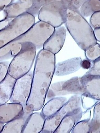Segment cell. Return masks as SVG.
Segmentation results:
<instances>
[{
  "label": "cell",
  "mask_w": 100,
  "mask_h": 133,
  "mask_svg": "<svg viewBox=\"0 0 100 133\" xmlns=\"http://www.w3.org/2000/svg\"><path fill=\"white\" fill-rule=\"evenodd\" d=\"M55 65V55L43 49L39 51L33 72L31 93L26 106L28 110L38 111L43 108L54 74Z\"/></svg>",
  "instance_id": "obj_1"
},
{
  "label": "cell",
  "mask_w": 100,
  "mask_h": 133,
  "mask_svg": "<svg viewBox=\"0 0 100 133\" xmlns=\"http://www.w3.org/2000/svg\"><path fill=\"white\" fill-rule=\"evenodd\" d=\"M68 31L81 49L85 51L97 43L93 30L78 10L69 5L65 23Z\"/></svg>",
  "instance_id": "obj_2"
},
{
  "label": "cell",
  "mask_w": 100,
  "mask_h": 133,
  "mask_svg": "<svg viewBox=\"0 0 100 133\" xmlns=\"http://www.w3.org/2000/svg\"><path fill=\"white\" fill-rule=\"evenodd\" d=\"M21 44V50L14 57L8 72V74L17 80L30 72L35 60L37 49L31 43L26 42Z\"/></svg>",
  "instance_id": "obj_3"
},
{
  "label": "cell",
  "mask_w": 100,
  "mask_h": 133,
  "mask_svg": "<svg viewBox=\"0 0 100 133\" xmlns=\"http://www.w3.org/2000/svg\"><path fill=\"white\" fill-rule=\"evenodd\" d=\"M35 24V17L27 13L14 18L6 27L1 30V48L26 33Z\"/></svg>",
  "instance_id": "obj_4"
},
{
  "label": "cell",
  "mask_w": 100,
  "mask_h": 133,
  "mask_svg": "<svg viewBox=\"0 0 100 133\" xmlns=\"http://www.w3.org/2000/svg\"><path fill=\"white\" fill-rule=\"evenodd\" d=\"M68 4V1H52L42 8L38 18L54 28L61 27L66 21Z\"/></svg>",
  "instance_id": "obj_5"
},
{
  "label": "cell",
  "mask_w": 100,
  "mask_h": 133,
  "mask_svg": "<svg viewBox=\"0 0 100 133\" xmlns=\"http://www.w3.org/2000/svg\"><path fill=\"white\" fill-rule=\"evenodd\" d=\"M55 28L48 24L39 21L36 22L26 33L13 41L21 44L31 43L38 49L43 47L46 41L54 32Z\"/></svg>",
  "instance_id": "obj_6"
},
{
  "label": "cell",
  "mask_w": 100,
  "mask_h": 133,
  "mask_svg": "<svg viewBox=\"0 0 100 133\" xmlns=\"http://www.w3.org/2000/svg\"><path fill=\"white\" fill-rule=\"evenodd\" d=\"M81 96L78 95L72 96L60 110L52 116L45 119L42 133L55 132L61 120L67 115L81 107Z\"/></svg>",
  "instance_id": "obj_7"
},
{
  "label": "cell",
  "mask_w": 100,
  "mask_h": 133,
  "mask_svg": "<svg viewBox=\"0 0 100 133\" xmlns=\"http://www.w3.org/2000/svg\"><path fill=\"white\" fill-rule=\"evenodd\" d=\"M85 89L80 81V77H75L67 81L57 82L51 84L47 95L48 100L58 96L74 94L81 95Z\"/></svg>",
  "instance_id": "obj_8"
},
{
  "label": "cell",
  "mask_w": 100,
  "mask_h": 133,
  "mask_svg": "<svg viewBox=\"0 0 100 133\" xmlns=\"http://www.w3.org/2000/svg\"><path fill=\"white\" fill-rule=\"evenodd\" d=\"M33 72L29 73L17 80L12 96L11 103H17L26 107L31 93Z\"/></svg>",
  "instance_id": "obj_9"
},
{
  "label": "cell",
  "mask_w": 100,
  "mask_h": 133,
  "mask_svg": "<svg viewBox=\"0 0 100 133\" xmlns=\"http://www.w3.org/2000/svg\"><path fill=\"white\" fill-rule=\"evenodd\" d=\"M66 30L64 26L55 28L52 34L43 46V49L55 55L61 50L64 44Z\"/></svg>",
  "instance_id": "obj_10"
},
{
  "label": "cell",
  "mask_w": 100,
  "mask_h": 133,
  "mask_svg": "<svg viewBox=\"0 0 100 133\" xmlns=\"http://www.w3.org/2000/svg\"><path fill=\"white\" fill-rule=\"evenodd\" d=\"M33 112L27 110L26 106L23 107V111L20 116L5 124L1 133H22L28 118Z\"/></svg>",
  "instance_id": "obj_11"
},
{
  "label": "cell",
  "mask_w": 100,
  "mask_h": 133,
  "mask_svg": "<svg viewBox=\"0 0 100 133\" xmlns=\"http://www.w3.org/2000/svg\"><path fill=\"white\" fill-rule=\"evenodd\" d=\"M33 3V1L21 0L12 3L2 11L3 17L1 21L7 18L14 19L24 13H27L32 5Z\"/></svg>",
  "instance_id": "obj_12"
},
{
  "label": "cell",
  "mask_w": 100,
  "mask_h": 133,
  "mask_svg": "<svg viewBox=\"0 0 100 133\" xmlns=\"http://www.w3.org/2000/svg\"><path fill=\"white\" fill-rule=\"evenodd\" d=\"M81 107L66 116L61 120L55 133H69L72 131L76 124L83 116Z\"/></svg>",
  "instance_id": "obj_13"
},
{
  "label": "cell",
  "mask_w": 100,
  "mask_h": 133,
  "mask_svg": "<svg viewBox=\"0 0 100 133\" xmlns=\"http://www.w3.org/2000/svg\"><path fill=\"white\" fill-rule=\"evenodd\" d=\"M81 57H74L58 63L55 65L54 75L63 76L75 72L81 68Z\"/></svg>",
  "instance_id": "obj_14"
},
{
  "label": "cell",
  "mask_w": 100,
  "mask_h": 133,
  "mask_svg": "<svg viewBox=\"0 0 100 133\" xmlns=\"http://www.w3.org/2000/svg\"><path fill=\"white\" fill-rule=\"evenodd\" d=\"M23 110L21 105L17 103L4 104L0 107V122L7 123L20 116Z\"/></svg>",
  "instance_id": "obj_15"
},
{
  "label": "cell",
  "mask_w": 100,
  "mask_h": 133,
  "mask_svg": "<svg viewBox=\"0 0 100 133\" xmlns=\"http://www.w3.org/2000/svg\"><path fill=\"white\" fill-rule=\"evenodd\" d=\"M45 119L42 112L33 113L28 118L22 133H40L44 128Z\"/></svg>",
  "instance_id": "obj_16"
},
{
  "label": "cell",
  "mask_w": 100,
  "mask_h": 133,
  "mask_svg": "<svg viewBox=\"0 0 100 133\" xmlns=\"http://www.w3.org/2000/svg\"><path fill=\"white\" fill-rule=\"evenodd\" d=\"M17 79L8 74L0 83V104L3 105L10 100Z\"/></svg>",
  "instance_id": "obj_17"
},
{
  "label": "cell",
  "mask_w": 100,
  "mask_h": 133,
  "mask_svg": "<svg viewBox=\"0 0 100 133\" xmlns=\"http://www.w3.org/2000/svg\"><path fill=\"white\" fill-rule=\"evenodd\" d=\"M67 101L64 97L52 98L43 107L42 112L46 119L50 118L58 112Z\"/></svg>",
  "instance_id": "obj_18"
},
{
  "label": "cell",
  "mask_w": 100,
  "mask_h": 133,
  "mask_svg": "<svg viewBox=\"0 0 100 133\" xmlns=\"http://www.w3.org/2000/svg\"><path fill=\"white\" fill-rule=\"evenodd\" d=\"M22 48L21 44L13 41L7 44L0 49L1 62L15 57L20 52Z\"/></svg>",
  "instance_id": "obj_19"
},
{
  "label": "cell",
  "mask_w": 100,
  "mask_h": 133,
  "mask_svg": "<svg viewBox=\"0 0 100 133\" xmlns=\"http://www.w3.org/2000/svg\"><path fill=\"white\" fill-rule=\"evenodd\" d=\"M100 11V1H86L81 6L80 13L83 16L87 17Z\"/></svg>",
  "instance_id": "obj_20"
},
{
  "label": "cell",
  "mask_w": 100,
  "mask_h": 133,
  "mask_svg": "<svg viewBox=\"0 0 100 133\" xmlns=\"http://www.w3.org/2000/svg\"><path fill=\"white\" fill-rule=\"evenodd\" d=\"M91 133H100V102L94 108L93 117L91 120Z\"/></svg>",
  "instance_id": "obj_21"
},
{
  "label": "cell",
  "mask_w": 100,
  "mask_h": 133,
  "mask_svg": "<svg viewBox=\"0 0 100 133\" xmlns=\"http://www.w3.org/2000/svg\"><path fill=\"white\" fill-rule=\"evenodd\" d=\"M100 77V57L92 62L89 70L82 77V78Z\"/></svg>",
  "instance_id": "obj_22"
},
{
  "label": "cell",
  "mask_w": 100,
  "mask_h": 133,
  "mask_svg": "<svg viewBox=\"0 0 100 133\" xmlns=\"http://www.w3.org/2000/svg\"><path fill=\"white\" fill-rule=\"evenodd\" d=\"M91 129V120L87 119L78 122L75 125L71 133H89Z\"/></svg>",
  "instance_id": "obj_23"
},
{
  "label": "cell",
  "mask_w": 100,
  "mask_h": 133,
  "mask_svg": "<svg viewBox=\"0 0 100 133\" xmlns=\"http://www.w3.org/2000/svg\"><path fill=\"white\" fill-rule=\"evenodd\" d=\"M85 55L88 60L92 62L100 57V44L97 43L85 51Z\"/></svg>",
  "instance_id": "obj_24"
},
{
  "label": "cell",
  "mask_w": 100,
  "mask_h": 133,
  "mask_svg": "<svg viewBox=\"0 0 100 133\" xmlns=\"http://www.w3.org/2000/svg\"><path fill=\"white\" fill-rule=\"evenodd\" d=\"M52 1H33L32 5L28 10L27 13L34 17L38 16L41 9L44 5L51 3Z\"/></svg>",
  "instance_id": "obj_25"
},
{
  "label": "cell",
  "mask_w": 100,
  "mask_h": 133,
  "mask_svg": "<svg viewBox=\"0 0 100 133\" xmlns=\"http://www.w3.org/2000/svg\"><path fill=\"white\" fill-rule=\"evenodd\" d=\"M81 99L83 107L87 110H89L94 107L99 101L91 97L85 93L81 95Z\"/></svg>",
  "instance_id": "obj_26"
},
{
  "label": "cell",
  "mask_w": 100,
  "mask_h": 133,
  "mask_svg": "<svg viewBox=\"0 0 100 133\" xmlns=\"http://www.w3.org/2000/svg\"><path fill=\"white\" fill-rule=\"evenodd\" d=\"M10 63L9 62H1L0 63V82L5 78L8 74Z\"/></svg>",
  "instance_id": "obj_27"
},
{
  "label": "cell",
  "mask_w": 100,
  "mask_h": 133,
  "mask_svg": "<svg viewBox=\"0 0 100 133\" xmlns=\"http://www.w3.org/2000/svg\"><path fill=\"white\" fill-rule=\"evenodd\" d=\"M90 23L94 29L100 28V11L95 12L91 16Z\"/></svg>",
  "instance_id": "obj_28"
},
{
  "label": "cell",
  "mask_w": 100,
  "mask_h": 133,
  "mask_svg": "<svg viewBox=\"0 0 100 133\" xmlns=\"http://www.w3.org/2000/svg\"><path fill=\"white\" fill-rule=\"evenodd\" d=\"M86 1H68L69 5L72 6L74 8L78 10Z\"/></svg>",
  "instance_id": "obj_29"
},
{
  "label": "cell",
  "mask_w": 100,
  "mask_h": 133,
  "mask_svg": "<svg viewBox=\"0 0 100 133\" xmlns=\"http://www.w3.org/2000/svg\"><path fill=\"white\" fill-rule=\"evenodd\" d=\"M13 1H3L0 0V7L1 11H3L7 7L13 3Z\"/></svg>",
  "instance_id": "obj_30"
},
{
  "label": "cell",
  "mask_w": 100,
  "mask_h": 133,
  "mask_svg": "<svg viewBox=\"0 0 100 133\" xmlns=\"http://www.w3.org/2000/svg\"><path fill=\"white\" fill-rule=\"evenodd\" d=\"M91 62L87 59H84L82 61L81 66L85 69H89L91 65Z\"/></svg>",
  "instance_id": "obj_31"
},
{
  "label": "cell",
  "mask_w": 100,
  "mask_h": 133,
  "mask_svg": "<svg viewBox=\"0 0 100 133\" xmlns=\"http://www.w3.org/2000/svg\"><path fill=\"white\" fill-rule=\"evenodd\" d=\"M13 19L7 18L1 21V30L6 27Z\"/></svg>",
  "instance_id": "obj_32"
},
{
  "label": "cell",
  "mask_w": 100,
  "mask_h": 133,
  "mask_svg": "<svg viewBox=\"0 0 100 133\" xmlns=\"http://www.w3.org/2000/svg\"><path fill=\"white\" fill-rule=\"evenodd\" d=\"M93 32L95 39L97 41L100 42V28L94 29Z\"/></svg>",
  "instance_id": "obj_33"
},
{
  "label": "cell",
  "mask_w": 100,
  "mask_h": 133,
  "mask_svg": "<svg viewBox=\"0 0 100 133\" xmlns=\"http://www.w3.org/2000/svg\"><path fill=\"white\" fill-rule=\"evenodd\" d=\"M4 123L0 122V133L3 130L4 127Z\"/></svg>",
  "instance_id": "obj_34"
}]
</instances>
